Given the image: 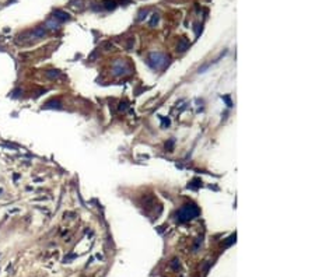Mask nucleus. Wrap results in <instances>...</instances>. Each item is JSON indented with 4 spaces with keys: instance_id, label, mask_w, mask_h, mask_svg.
<instances>
[{
    "instance_id": "1",
    "label": "nucleus",
    "mask_w": 315,
    "mask_h": 277,
    "mask_svg": "<svg viewBox=\"0 0 315 277\" xmlns=\"http://www.w3.org/2000/svg\"><path fill=\"white\" fill-rule=\"evenodd\" d=\"M197 216H199V209L195 205H185L184 207L179 209V211L177 213L178 221H181V223L189 221V220L197 217Z\"/></svg>"
},
{
    "instance_id": "2",
    "label": "nucleus",
    "mask_w": 315,
    "mask_h": 277,
    "mask_svg": "<svg viewBox=\"0 0 315 277\" xmlns=\"http://www.w3.org/2000/svg\"><path fill=\"white\" fill-rule=\"evenodd\" d=\"M149 60H150V65H151L154 69H160V67H163L164 65L167 63V58L163 55V53H160V52L150 53Z\"/></svg>"
},
{
    "instance_id": "3",
    "label": "nucleus",
    "mask_w": 315,
    "mask_h": 277,
    "mask_svg": "<svg viewBox=\"0 0 315 277\" xmlns=\"http://www.w3.org/2000/svg\"><path fill=\"white\" fill-rule=\"evenodd\" d=\"M53 20H56V21H67V20H70V16L67 13H65V11H62V10H55L53 11Z\"/></svg>"
},
{
    "instance_id": "4",
    "label": "nucleus",
    "mask_w": 315,
    "mask_h": 277,
    "mask_svg": "<svg viewBox=\"0 0 315 277\" xmlns=\"http://www.w3.org/2000/svg\"><path fill=\"white\" fill-rule=\"evenodd\" d=\"M126 63L125 62H116L115 63V67H114V74L115 76H123V74H126V70H125V66Z\"/></svg>"
},
{
    "instance_id": "5",
    "label": "nucleus",
    "mask_w": 315,
    "mask_h": 277,
    "mask_svg": "<svg viewBox=\"0 0 315 277\" xmlns=\"http://www.w3.org/2000/svg\"><path fill=\"white\" fill-rule=\"evenodd\" d=\"M45 34H46V28L45 27H38L30 34V37H31V38H42V37H45Z\"/></svg>"
},
{
    "instance_id": "6",
    "label": "nucleus",
    "mask_w": 315,
    "mask_h": 277,
    "mask_svg": "<svg viewBox=\"0 0 315 277\" xmlns=\"http://www.w3.org/2000/svg\"><path fill=\"white\" fill-rule=\"evenodd\" d=\"M186 49H189V42H188L186 38H181L179 42H178V46H177V51L178 52H185Z\"/></svg>"
},
{
    "instance_id": "7",
    "label": "nucleus",
    "mask_w": 315,
    "mask_h": 277,
    "mask_svg": "<svg viewBox=\"0 0 315 277\" xmlns=\"http://www.w3.org/2000/svg\"><path fill=\"white\" fill-rule=\"evenodd\" d=\"M102 7H104L105 10H114L115 7H116V2H115V0H104V2H102Z\"/></svg>"
},
{
    "instance_id": "8",
    "label": "nucleus",
    "mask_w": 315,
    "mask_h": 277,
    "mask_svg": "<svg viewBox=\"0 0 315 277\" xmlns=\"http://www.w3.org/2000/svg\"><path fill=\"white\" fill-rule=\"evenodd\" d=\"M59 27H60V24L58 21H53V18H51L45 25V28H49V30H59Z\"/></svg>"
},
{
    "instance_id": "9",
    "label": "nucleus",
    "mask_w": 315,
    "mask_h": 277,
    "mask_svg": "<svg viewBox=\"0 0 315 277\" xmlns=\"http://www.w3.org/2000/svg\"><path fill=\"white\" fill-rule=\"evenodd\" d=\"M44 108H46V109H49V108H58V109H60L62 104H60L59 101H49V102H46V104L44 105Z\"/></svg>"
},
{
    "instance_id": "10",
    "label": "nucleus",
    "mask_w": 315,
    "mask_h": 277,
    "mask_svg": "<svg viewBox=\"0 0 315 277\" xmlns=\"http://www.w3.org/2000/svg\"><path fill=\"white\" fill-rule=\"evenodd\" d=\"M46 76L49 79H58L60 76V72L59 70H49V72H46Z\"/></svg>"
},
{
    "instance_id": "11",
    "label": "nucleus",
    "mask_w": 315,
    "mask_h": 277,
    "mask_svg": "<svg viewBox=\"0 0 315 277\" xmlns=\"http://www.w3.org/2000/svg\"><path fill=\"white\" fill-rule=\"evenodd\" d=\"M197 182H200V181H199V179H193L189 185H188V188H190V189H196L197 186H200V184H197Z\"/></svg>"
},
{
    "instance_id": "12",
    "label": "nucleus",
    "mask_w": 315,
    "mask_h": 277,
    "mask_svg": "<svg viewBox=\"0 0 315 277\" xmlns=\"http://www.w3.org/2000/svg\"><path fill=\"white\" fill-rule=\"evenodd\" d=\"M158 23V14H153V18H151V21H150V25H154V24H157Z\"/></svg>"
},
{
    "instance_id": "13",
    "label": "nucleus",
    "mask_w": 315,
    "mask_h": 277,
    "mask_svg": "<svg viewBox=\"0 0 315 277\" xmlns=\"http://www.w3.org/2000/svg\"><path fill=\"white\" fill-rule=\"evenodd\" d=\"M172 146H174V140H170L165 144V149H168V151H172Z\"/></svg>"
},
{
    "instance_id": "14",
    "label": "nucleus",
    "mask_w": 315,
    "mask_h": 277,
    "mask_svg": "<svg viewBox=\"0 0 315 277\" xmlns=\"http://www.w3.org/2000/svg\"><path fill=\"white\" fill-rule=\"evenodd\" d=\"M126 109V102H123V104L119 105V111H125Z\"/></svg>"
},
{
    "instance_id": "15",
    "label": "nucleus",
    "mask_w": 315,
    "mask_h": 277,
    "mask_svg": "<svg viewBox=\"0 0 315 277\" xmlns=\"http://www.w3.org/2000/svg\"><path fill=\"white\" fill-rule=\"evenodd\" d=\"M224 100H225V102H227V105H228V107H231V101H230V98L228 97H224Z\"/></svg>"
}]
</instances>
